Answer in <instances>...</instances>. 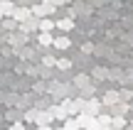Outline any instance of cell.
Returning <instances> with one entry per match:
<instances>
[{
    "mask_svg": "<svg viewBox=\"0 0 133 130\" xmlns=\"http://www.w3.org/2000/svg\"><path fill=\"white\" fill-rule=\"evenodd\" d=\"M37 27L42 29V32H52V29L57 27V25H54V22H52L49 17H44V20H39V25H37Z\"/></svg>",
    "mask_w": 133,
    "mask_h": 130,
    "instance_id": "6da1fadb",
    "label": "cell"
},
{
    "mask_svg": "<svg viewBox=\"0 0 133 130\" xmlns=\"http://www.w3.org/2000/svg\"><path fill=\"white\" fill-rule=\"evenodd\" d=\"M69 37H54V49H69Z\"/></svg>",
    "mask_w": 133,
    "mask_h": 130,
    "instance_id": "7a4b0ae2",
    "label": "cell"
},
{
    "mask_svg": "<svg viewBox=\"0 0 133 130\" xmlns=\"http://www.w3.org/2000/svg\"><path fill=\"white\" fill-rule=\"evenodd\" d=\"M39 44H44V47H54V37L49 32H42V34H39Z\"/></svg>",
    "mask_w": 133,
    "mask_h": 130,
    "instance_id": "3957f363",
    "label": "cell"
},
{
    "mask_svg": "<svg viewBox=\"0 0 133 130\" xmlns=\"http://www.w3.org/2000/svg\"><path fill=\"white\" fill-rule=\"evenodd\" d=\"M64 128L66 130H81V125H79L76 118H66V120H64Z\"/></svg>",
    "mask_w": 133,
    "mask_h": 130,
    "instance_id": "277c9868",
    "label": "cell"
},
{
    "mask_svg": "<svg viewBox=\"0 0 133 130\" xmlns=\"http://www.w3.org/2000/svg\"><path fill=\"white\" fill-rule=\"evenodd\" d=\"M71 27H74V20H59L57 22V29H64V32H69Z\"/></svg>",
    "mask_w": 133,
    "mask_h": 130,
    "instance_id": "5b68a950",
    "label": "cell"
},
{
    "mask_svg": "<svg viewBox=\"0 0 133 130\" xmlns=\"http://www.w3.org/2000/svg\"><path fill=\"white\" fill-rule=\"evenodd\" d=\"M84 111H86V113H91V116H94V113L99 111V103H96V101H89V103H86V108H84Z\"/></svg>",
    "mask_w": 133,
    "mask_h": 130,
    "instance_id": "8992f818",
    "label": "cell"
},
{
    "mask_svg": "<svg viewBox=\"0 0 133 130\" xmlns=\"http://www.w3.org/2000/svg\"><path fill=\"white\" fill-rule=\"evenodd\" d=\"M52 113H54V118H62V120H66V111H64V108H52Z\"/></svg>",
    "mask_w": 133,
    "mask_h": 130,
    "instance_id": "52a82bcc",
    "label": "cell"
},
{
    "mask_svg": "<svg viewBox=\"0 0 133 130\" xmlns=\"http://www.w3.org/2000/svg\"><path fill=\"white\" fill-rule=\"evenodd\" d=\"M96 123H99V130H109V125H111V120H109V118H99Z\"/></svg>",
    "mask_w": 133,
    "mask_h": 130,
    "instance_id": "ba28073f",
    "label": "cell"
},
{
    "mask_svg": "<svg viewBox=\"0 0 133 130\" xmlns=\"http://www.w3.org/2000/svg\"><path fill=\"white\" fill-rule=\"evenodd\" d=\"M0 7H3V15H15V10H12V5H10V3H3Z\"/></svg>",
    "mask_w": 133,
    "mask_h": 130,
    "instance_id": "9c48e42d",
    "label": "cell"
},
{
    "mask_svg": "<svg viewBox=\"0 0 133 130\" xmlns=\"http://www.w3.org/2000/svg\"><path fill=\"white\" fill-rule=\"evenodd\" d=\"M15 17H17V20H27V17H30V10H17Z\"/></svg>",
    "mask_w": 133,
    "mask_h": 130,
    "instance_id": "30bf717a",
    "label": "cell"
},
{
    "mask_svg": "<svg viewBox=\"0 0 133 130\" xmlns=\"http://www.w3.org/2000/svg\"><path fill=\"white\" fill-rule=\"evenodd\" d=\"M57 66H59V69H69V66H71V62H69V59H59Z\"/></svg>",
    "mask_w": 133,
    "mask_h": 130,
    "instance_id": "8fae6325",
    "label": "cell"
},
{
    "mask_svg": "<svg viewBox=\"0 0 133 130\" xmlns=\"http://www.w3.org/2000/svg\"><path fill=\"white\" fill-rule=\"evenodd\" d=\"M44 64H47V66H57V62H54V57H44Z\"/></svg>",
    "mask_w": 133,
    "mask_h": 130,
    "instance_id": "7c38bea8",
    "label": "cell"
},
{
    "mask_svg": "<svg viewBox=\"0 0 133 130\" xmlns=\"http://www.w3.org/2000/svg\"><path fill=\"white\" fill-rule=\"evenodd\" d=\"M10 130H25V123H12V125H10Z\"/></svg>",
    "mask_w": 133,
    "mask_h": 130,
    "instance_id": "4fadbf2b",
    "label": "cell"
},
{
    "mask_svg": "<svg viewBox=\"0 0 133 130\" xmlns=\"http://www.w3.org/2000/svg\"><path fill=\"white\" fill-rule=\"evenodd\" d=\"M35 12H37V15H47L49 7H35Z\"/></svg>",
    "mask_w": 133,
    "mask_h": 130,
    "instance_id": "5bb4252c",
    "label": "cell"
},
{
    "mask_svg": "<svg viewBox=\"0 0 133 130\" xmlns=\"http://www.w3.org/2000/svg\"><path fill=\"white\" fill-rule=\"evenodd\" d=\"M37 130H54V128H49V123H42V125H37Z\"/></svg>",
    "mask_w": 133,
    "mask_h": 130,
    "instance_id": "9a60e30c",
    "label": "cell"
},
{
    "mask_svg": "<svg viewBox=\"0 0 133 130\" xmlns=\"http://www.w3.org/2000/svg\"><path fill=\"white\" fill-rule=\"evenodd\" d=\"M54 130H66V128H54Z\"/></svg>",
    "mask_w": 133,
    "mask_h": 130,
    "instance_id": "2e32d148",
    "label": "cell"
},
{
    "mask_svg": "<svg viewBox=\"0 0 133 130\" xmlns=\"http://www.w3.org/2000/svg\"><path fill=\"white\" fill-rule=\"evenodd\" d=\"M0 17H3V7H0Z\"/></svg>",
    "mask_w": 133,
    "mask_h": 130,
    "instance_id": "e0dca14e",
    "label": "cell"
}]
</instances>
